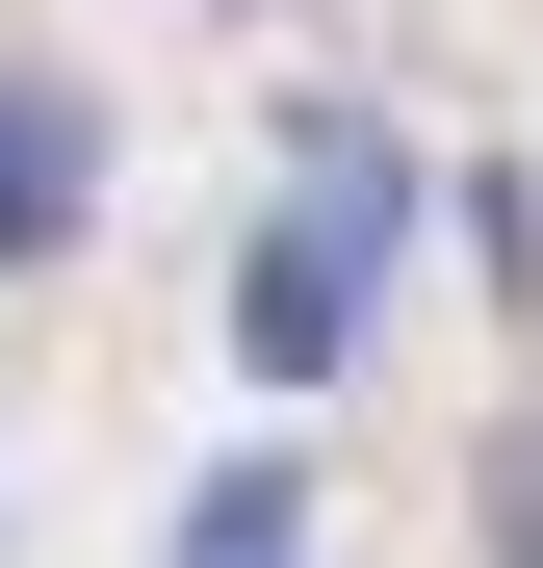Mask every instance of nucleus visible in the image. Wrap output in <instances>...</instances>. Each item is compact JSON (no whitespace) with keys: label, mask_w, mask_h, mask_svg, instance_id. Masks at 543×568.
I'll use <instances>...</instances> for the list:
<instances>
[{"label":"nucleus","mask_w":543,"mask_h":568,"mask_svg":"<svg viewBox=\"0 0 543 568\" xmlns=\"http://www.w3.org/2000/svg\"><path fill=\"white\" fill-rule=\"evenodd\" d=\"M389 233H414V155H389V130H336V155H311V207L233 258V362H259V388H336V362H362Z\"/></svg>","instance_id":"f257e3e1"},{"label":"nucleus","mask_w":543,"mask_h":568,"mask_svg":"<svg viewBox=\"0 0 543 568\" xmlns=\"http://www.w3.org/2000/svg\"><path fill=\"white\" fill-rule=\"evenodd\" d=\"M78 207H104V104L0 52V284H27V258H78Z\"/></svg>","instance_id":"f03ea898"}]
</instances>
